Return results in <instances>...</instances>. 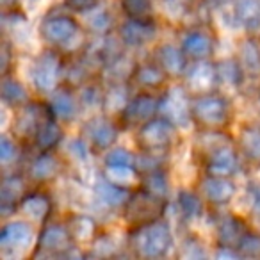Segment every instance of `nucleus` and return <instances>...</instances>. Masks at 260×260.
I'll list each match as a JSON object with an SVG mask.
<instances>
[{
    "label": "nucleus",
    "instance_id": "1",
    "mask_svg": "<svg viewBox=\"0 0 260 260\" xmlns=\"http://www.w3.org/2000/svg\"><path fill=\"white\" fill-rule=\"evenodd\" d=\"M132 244L141 256L157 258V256H164L170 251L173 246V237H171L170 226L166 223L150 221L132 235Z\"/></svg>",
    "mask_w": 260,
    "mask_h": 260
},
{
    "label": "nucleus",
    "instance_id": "2",
    "mask_svg": "<svg viewBox=\"0 0 260 260\" xmlns=\"http://www.w3.org/2000/svg\"><path fill=\"white\" fill-rule=\"evenodd\" d=\"M138 139L143 148L148 152L164 150L173 139V123L166 118L148 119L139 130Z\"/></svg>",
    "mask_w": 260,
    "mask_h": 260
},
{
    "label": "nucleus",
    "instance_id": "3",
    "mask_svg": "<svg viewBox=\"0 0 260 260\" xmlns=\"http://www.w3.org/2000/svg\"><path fill=\"white\" fill-rule=\"evenodd\" d=\"M32 82L36 86L38 91L43 93H50L52 89H55L57 86V77H59V57L54 52H45L38 57V61L34 62L32 70Z\"/></svg>",
    "mask_w": 260,
    "mask_h": 260
},
{
    "label": "nucleus",
    "instance_id": "4",
    "mask_svg": "<svg viewBox=\"0 0 260 260\" xmlns=\"http://www.w3.org/2000/svg\"><path fill=\"white\" fill-rule=\"evenodd\" d=\"M192 114L196 116V119L205 125H221L226 121L228 116V104L223 96L217 94H205L200 96L192 105Z\"/></svg>",
    "mask_w": 260,
    "mask_h": 260
},
{
    "label": "nucleus",
    "instance_id": "5",
    "mask_svg": "<svg viewBox=\"0 0 260 260\" xmlns=\"http://www.w3.org/2000/svg\"><path fill=\"white\" fill-rule=\"evenodd\" d=\"M159 111L164 114V118L170 119L175 125H187L189 123V104L187 94L182 87L170 89L164 98L159 102Z\"/></svg>",
    "mask_w": 260,
    "mask_h": 260
},
{
    "label": "nucleus",
    "instance_id": "6",
    "mask_svg": "<svg viewBox=\"0 0 260 260\" xmlns=\"http://www.w3.org/2000/svg\"><path fill=\"white\" fill-rule=\"evenodd\" d=\"M79 32V25L70 16H48L41 23V36L52 45H64Z\"/></svg>",
    "mask_w": 260,
    "mask_h": 260
},
{
    "label": "nucleus",
    "instance_id": "7",
    "mask_svg": "<svg viewBox=\"0 0 260 260\" xmlns=\"http://www.w3.org/2000/svg\"><path fill=\"white\" fill-rule=\"evenodd\" d=\"M32 241V228L23 221L8 223L0 232V248L4 253H16L25 249Z\"/></svg>",
    "mask_w": 260,
    "mask_h": 260
},
{
    "label": "nucleus",
    "instance_id": "8",
    "mask_svg": "<svg viewBox=\"0 0 260 260\" xmlns=\"http://www.w3.org/2000/svg\"><path fill=\"white\" fill-rule=\"evenodd\" d=\"M119 36L125 45L139 47L155 36V25L148 18H130L119 27Z\"/></svg>",
    "mask_w": 260,
    "mask_h": 260
},
{
    "label": "nucleus",
    "instance_id": "9",
    "mask_svg": "<svg viewBox=\"0 0 260 260\" xmlns=\"http://www.w3.org/2000/svg\"><path fill=\"white\" fill-rule=\"evenodd\" d=\"M157 111H159V102L155 98L150 94H138L123 109V119L126 123H143L152 119Z\"/></svg>",
    "mask_w": 260,
    "mask_h": 260
},
{
    "label": "nucleus",
    "instance_id": "10",
    "mask_svg": "<svg viewBox=\"0 0 260 260\" xmlns=\"http://www.w3.org/2000/svg\"><path fill=\"white\" fill-rule=\"evenodd\" d=\"M239 168V159L237 153L228 146L214 150V153L210 155V160L207 164V171L212 177H230L237 171Z\"/></svg>",
    "mask_w": 260,
    "mask_h": 260
},
{
    "label": "nucleus",
    "instance_id": "11",
    "mask_svg": "<svg viewBox=\"0 0 260 260\" xmlns=\"http://www.w3.org/2000/svg\"><path fill=\"white\" fill-rule=\"evenodd\" d=\"M72 232L62 224H50L43 230L40 237V249L41 251H64L72 248Z\"/></svg>",
    "mask_w": 260,
    "mask_h": 260
},
{
    "label": "nucleus",
    "instance_id": "12",
    "mask_svg": "<svg viewBox=\"0 0 260 260\" xmlns=\"http://www.w3.org/2000/svg\"><path fill=\"white\" fill-rule=\"evenodd\" d=\"M219 79L217 77V70L214 64L207 61H198L185 75V80H187V86L194 91H209L214 87L216 80Z\"/></svg>",
    "mask_w": 260,
    "mask_h": 260
},
{
    "label": "nucleus",
    "instance_id": "13",
    "mask_svg": "<svg viewBox=\"0 0 260 260\" xmlns=\"http://www.w3.org/2000/svg\"><path fill=\"white\" fill-rule=\"evenodd\" d=\"M126 207V216L130 219H146V217H155L159 212V198L146 191L138 192L128 200ZM126 217V219H128Z\"/></svg>",
    "mask_w": 260,
    "mask_h": 260
},
{
    "label": "nucleus",
    "instance_id": "14",
    "mask_svg": "<svg viewBox=\"0 0 260 260\" xmlns=\"http://www.w3.org/2000/svg\"><path fill=\"white\" fill-rule=\"evenodd\" d=\"M84 130L87 132V138L91 139L94 146L98 148H109L112 143L116 141V136H118V130L114 125L107 121L104 118H94L84 126Z\"/></svg>",
    "mask_w": 260,
    "mask_h": 260
},
{
    "label": "nucleus",
    "instance_id": "15",
    "mask_svg": "<svg viewBox=\"0 0 260 260\" xmlns=\"http://www.w3.org/2000/svg\"><path fill=\"white\" fill-rule=\"evenodd\" d=\"M202 189L212 203H226L235 194L234 182H230L226 177H212L210 175L202 184Z\"/></svg>",
    "mask_w": 260,
    "mask_h": 260
},
{
    "label": "nucleus",
    "instance_id": "16",
    "mask_svg": "<svg viewBox=\"0 0 260 260\" xmlns=\"http://www.w3.org/2000/svg\"><path fill=\"white\" fill-rule=\"evenodd\" d=\"M235 20L246 30L260 29V0H237L234 9Z\"/></svg>",
    "mask_w": 260,
    "mask_h": 260
},
{
    "label": "nucleus",
    "instance_id": "17",
    "mask_svg": "<svg viewBox=\"0 0 260 260\" xmlns=\"http://www.w3.org/2000/svg\"><path fill=\"white\" fill-rule=\"evenodd\" d=\"M157 59L164 72L171 75H182L185 72V52L173 45H162L157 50Z\"/></svg>",
    "mask_w": 260,
    "mask_h": 260
},
{
    "label": "nucleus",
    "instance_id": "18",
    "mask_svg": "<svg viewBox=\"0 0 260 260\" xmlns=\"http://www.w3.org/2000/svg\"><path fill=\"white\" fill-rule=\"evenodd\" d=\"M182 50L192 59H205L212 54V40L203 32H189L182 41Z\"/></svg>",
    "mask_w": 260,
    "mask_h": 260
},
{
    "label": "nucleus",
    "instance_id": "19",
    "mask_svg": "<svg viewBox=\"0 0 260 260\" xmlns=\"http://www.w3.org/2000/svg\"><path fill=\"white\" fill-rule=\"evenodd\" d=\"M96 194L105 205L118 207L123 203L128 202V191H125L123 187L116 185L114 182L107 180V178H102L96 184Z\"/></svg>",
    "mask_w": 260,
    "mask_h": 260
},
{
    "label": "nucleus",
    "instance_id": "20",
    "mask_svg": "<svg viewBox=\"0 0 260 260\" xmlns=\"http://www.w3.org/2000/svg\"><path fill=\"white\" fill-rule=\"evenodd\" d=\"M244 226L241 221H237L235 217L226 216L219 224V242L223 244V248H237L239 241L244 235Z\"/></svg>",
    "mask_w": 260,
    "mask_h": 260
},
{
    "label": "nucleus",
    "instance_id": "21",
    "mask_svg": "<svg viewBox=\"0 0 260 260\" xmlns=\"http://www.w3.org/2000/svg\"><path fill=\"white\" fill-rule=\"evenodd\" d=\"M50 109H52V114L55 118H61V119H70L77 111V104L73 100V96L64 89H59L57 93L52 96L50 102Z\"/></svg>",
    "mask_w": 260,
    "mask_h": 260
},
{
    "label": "nucleus",
    "instance_id": "22",
    "mask_svg": "<svg viewBox=\"0 0 260 260\" xmlns=\"http://www.w3.org/2000/svg\"><path fill=\"white\" fill-rule=\"evenodd\" d=\"M61 138H62L61 126L55 121H52V119L41 123L36 132V143L41 150H50L52 146H55L61 141Z\"/></svg>",
    "mask_w": 260,
    "mask_h": 260
},
{
    "label": "nucleus",
    "instance_id": "23",
    "mask_svg": "<svg viewBox=\"0 0 260 260\" xmlns=\"http://www.w3.org/2000/svg\"><path fill=\"white\" fill-rule=\"evenodd\" d=\"M22 210L32 219L41 221L47 217L48 210H50V202L43 194H29L22 200Z\"/></svg>",
    "mask_w": 260,
    "mask_h": 260
},
{
    "label": "nucleus",
    "instance_id": "24",
    "mask_svg": "<svg viewBox=\"0 0 260 260\" xmlns=\"http://www.w3.org/2000/svg\"><path fill=\"white\" fill-rule=\"evenodd\" d=\"M23 192V180L20 177H8L2 182V189H0V202H2V209L4 212L8 207L15 205L18 202L20 196Z\"/></svg>",
    "mask_w": 260,
    "mask_h": 260
},
{
    "label": "nucleus",
    "instance_id": "25",
    "mask_svg": "<svg viewBox=\"0 0 260 260\" xmlns=\"http://www.w3.org/2000/svg\"><path fill=\"white\" fill-rule=\"evenodd\" d=\"M55 171H57V160L48 153L40 155L30 166V175L36 180H47V178L54 177Z\"/></svg>",
    "mask_w": 260,
    "mask_h": 260
},
{
    "label": "nucleus",
    "instance_id": "26",
    "mask_svg": "<svg viewBox=\"0 0 260 260\" xmlns=\"http://www.w3.org/2000/svg\"><path fill=\"white\" fill-rule=\"evenodd\" d=\"M241 146L249 159L255 160V162H260V128L242 130Z\"/></svg>",
    "mask_w": 260,
    "mask_h": 260
},
{
    "label": "nucleus",
    "instance_id": "27",
    "mask_svg": "<svg viewBox=\"0 0 260 260\" xmlns=\"http://www.w3.org/2000/svg\"><path fill=\"white\" fill-rule=\"evenodd\" d=\"M242 66L251 73H260V48L258 43L253 40L244 41L241 48Z\"/></svg>",
    "mask_w": 260,
    "mask_h": 260
},
{
    "label": "nucleus",
    "instance_id": "28",
    "mask_svg": "<svg viewBox=\"0 0 260 260\" xmlns=\"http://www.w3.org/2000/svg\"><path fill=\"white\" fill-rule=\"evenodd\" d=\"M143 187H145L146 192L157 196V198H164L168 194V180L162 171L153 170L146 173V177L143 178Z\"/></svg>",
    "mask_w": 260,
    "mask_h": 260
},
{
    "label": "nucleus",
    "instance_id": "29",
    "mask_svg": "<svg viewBox=\"0 0 260 260\" xmlns=\"http://www.w3.org/2000/svg\"><path fill=\"white\" fill-rule=\"evenodd\" d=\"M2 98H4L6 104L18 105L27 102V93L22 87V84H18L13 79H4L2 82Z\"/></svg>",
    "mask_w": 260,
    "mask_h": 260
},
{
    "label": "nucleus",
    "instance_id": "30",
    "mask_svg": "<svg viewBox=\"0 0 260 260\" xmlns=\"http://www.w3.org/2000/svg\"><path fill=\"white\" fill-rule=\"evenodd\" d=\"M105 164L109 166H118V168H136L138 160H136L134 153L126 152L123 148H114L107 153L105 157Z\"/></svg>",
    "mask_w": 260,
    "mask_h": 260
},
{
    "label": "nucleus",
    "instance_id": "31",
    "mask_svg": "<svg viewBox=\"0 0 260 260\" xmlns=\"http://www.w3.org/2000/svg\"><path fill=\"white\" fill-rule=\"evenodd\" d=\"M178 205L182 209V214L189 219L196 217L200 212H202V203H200L198 196L192 194V192H187V191H182L178 194Z\"/></svg>",
    "mask_w": 260,
    "mask_h": 260
},
{
    "label": "nucleus",
    "instance_id": "32",
    "mask_svg": "<svg viewBox=\"0 0 260 260\" xmlns=\"http://www.w3.org/2000/svg\"><path fill=\"white\" fill-rule=\"evenodd\" d=\"M216 70H217V77H219V80H223V82L239 84V80H241L242 70H241V64H237L235 61L219 62V64H216Z\"/></svg>",
    "mask_w": 260,
    "mask_h": 260
},
{
    "label": "nucleus",
    "instance_id": "33",
    "mask_svg": "<svg viewBox=\"0 0 260 260\" xmlns=\"http://www.w3.org/2000/svg\"><path fill=\"white\" fill-rule=\"evenodd\" d=\"M123 9L130 18H146L152 11V0H123Z\"/></svg>",
    "mask_w": 260,
    "mask_h": 260
},
{
    "label": "nucleus",
    "instance_id": "34",
    "mask_svg": "<svg viewBox=\"0 0 260 260\" xmlns=\"http://www.w3.org/2000/svg\"><path fill=\"white\" fill-rule=\"evenodd\" d=\"M136 79H138L139 84H143V86H157V84L162 82L164 75L157 66L146 64V66H141V68L138 70Z\"/></svg>",
    "mask_w": 260,
    "mask_h": 260
},
{
    "label": "nucleus",
    "instance_id": "35",
    "mask_svg": "<svg viewBox=\"0 0 260 260\" xmlns=\"http://www.w3.org/2000/svg\"><path fill=\"white\" fill-rule=\"evenodd\" d=\"M70 232H72L73 237L80 239V241H84V239H89L91 235H93L94 232V223L89 219V217H75L72 223V226H70Z\"/></svg>",
    "mask_w": 260,
    "mask_h": 260
},
{
    "label": "nucleus",
    "instance_id": "36",
    "mask_svg": "<svg viewBox=\"0 0 260 260\" xmlns=\"http://www.w3.org/2000/svg\"><path fill=\"white\" fill-rule=\"evenodd\" d=\"M239 251L242 255H248V256H260V235L256 234H248L246 232L242 235V239L239 241Z\"/></svg>",
    "mask_w": 260,
    "mask_h": 260
},
{
    "label": "nucleus",
    "instance_id": "37",
    "mask_svg": "<svg viewBox=\"0 0 260 260\" xmlns=\"http://www.w3.org/2000/svg\"><path fill=\"white\" fill-rule=\"evenodd\" d=\"M38 114H36V109L34 107H27L23 111L22 118L18 121V130L20 134H29V132H38L41 123H38Z\"/></svg>",
    "mask_w": 260,
    "mask_h": 260
},
{
    "label": "nucleus",
    "instance_id": "38",
    "mask_svg": "<svg viewBox=\"0 0 260 260\" xmlns=\"http://www.w3.org/2000/svg\"><path fill=\"white\" fill-rule=\"evenodd\" d=\"M112 102H116V111H119V109H125L126 104H128V100H126L125 96V91L121 89V87H112L111 91H109V94L105 96V107H111Z\"/></svg>",
    "mask_w": 260,
    "mask_h": 260
},
{
    "label": "nucleus",
    "instance_id": "39",
    "mask_svg": "<svg viewBox=\"0 0 260 260\" xmlns=\"http://www.w3.org/2000/svg\"><path fill=\"white\" fill-rule=\"evenodd\" d=\"M15 153H16L15 143L8 136H2V139H0V159H2V162L9 164L15 159Z\"/></svg>",
    "mask_w": 260,
    "mask_h": 260
},
{
    "label": "nucleus",
    "instance_id": "40",
    "mask_svg": "<svg viewBox=\"0 0 260 260\" xmlns=\"http://www.w3.org/2000/svg\"><path fill=\"white\" fill-rule=\"evenodd\" d=\"M64 2L70 9H73V11L87 13V11H91V9L98 8L102 0H64Z\"/></svg>",
    "mask_w": 260,
    "mask_h": 260
},
{
    "label": "nucleus",
    "instance_id": "41",
    "mask_svg": "<svg viewBox=\"0 0 260 260\" xmlns=\"http://www.w3.org/2000/svg\"><path fill=\"white\" fill-rule=\"evenodd\" d=\"M109 25H111V18H109L107 11H100L93 20H91V27H93L96 32H104Z\"/></svg>",
    "mask_w": 260,
    "mask_h": 260
},
{
    "label": "nucleus",
    "instance_id": "42",
    "mask_svg": "<svg viewBox=\"0 0 260 260\" xmlns=\"http://www.w3.org/2000/svg\"><path fill=\"white\" fill-rule=\"evenodd\" d=\"M248 192L253 203V210H255L256 214H260V184L258 182H251V184L248 185Z\"/></svg>",
    "mask_w": 260,
    "mask_h": 260
},
{
    "label": "nucleus",
    "instance_id": "43",
    "mask_svg": "<svg viewBox=\"0 0 260 260\" xmlns=\"http://www.w3.org/2000/svg\"><path fill=\"white\" fill-rule=\"evenodd\" d=\"M70 152L75 153L79 159H87V148H86V143L80 141V139H75V141L70 145Z\"/></svg>",
    "mask_w": 260,
    "mask_h": 260
},
{
    "label": "nucleus",
    "instance_id": "44",
    "mask_svg": "<svg viewBox=\"0 0 260 260\" xmlns=\"http://www.w3.org/2000/svg\"><path fill=\"white\" fill-rule=\"evenodd\" d=\"M96 100H98V94H96V91H94V87H87L82 94V102L87 105H94V102Z\"/></svg>",
    "mask_w": 260,
    "mask_h": 260
},
{
    "label": "nucleus",
    "instance_id": "45",
    "mask_svg": "<svg viewBox=\"0 0 260 260\" xmlns=\"http://www.w3.org/2000/svg\"><path fill=\"white\" fill-rule=\"evenodd\" d=\"M185 2H189V0H166L168 6H182V4H185Z\"/></svg>",
    "mask_w": 260,
    "mask_h": 260
},
{
    "label": "nucleus",
    "instance_id": "46",
    "mask_svg": "<svg viewBox=\"0 0 260 260\" xmlns=\"http://www.w3.org/2000/svg\"><path fill=\"white\" fill-rule=\"evenodd\" d=\"M16 0H2V4H4V8H9V6L15 4Z\"/></svg>",
    "mask_w": 260,
    "mask_h": 260
}]
</instances>
